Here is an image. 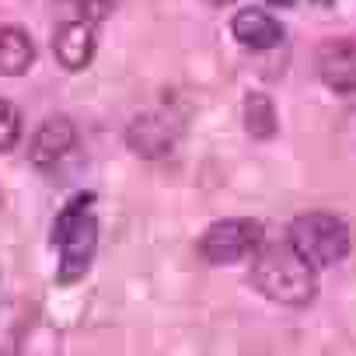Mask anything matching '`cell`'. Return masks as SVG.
<instances>
[{"mask_svg":"<svg viewBox=\"0 0 356 356\" xmlns=\"http://www.w3.org/2000/svg\"><path fill=\"white\" fill-rule=\"evenodd\" d=\"M53 53L63 70H84L95 56V29L91 22H63L53 35Z\"/></svg>","mask_w":356,"mask_h":356,"instance_id":"52a82bcc","label":"cell"},{"mask_svg":"<svg viewBox=\"0 0 356 356\" xmlns=\"http://www.w3.org/2000/svg\"><path fill=\"white\" fill-rule=\"evenodd\" d=\"M266 241L262 234V224L259 220H217L203 231L200 238V255L210 262V266H234V262H245L259 252V245Z\"/></svg>","mask_w":356,"mask_h":356,"instance_id":"277c9868","label":"cell"},{"mask_svg":"<svg viewBox=\"0 0 356 356\" xmlns=\"http://www.w3.org/2000/svg\"><path fill=\"white\" fill-rule=\"evenodd\" d=\"M74 143H77V126L67 115H53L35 129L32 147H29V161L35 168H53L74 150Z\"/></svg>","mask_w":356,"mask_h":356,"instance_id":"8992f818","label":"cell"},{"mask_svg":"<svg viewBox=\"0 0 356 356\" xmlns=\"http://www.w3.org/2000/svg\"><path fill=\"white\" fill-rule=\"evenodd\" d=\"M252 283L255 290L283 307H304L314 300V266L290 245V241H273L259 245L252 255Z\"/></svg>","mask_w":356,"mask_h":356,"instance_id":"6da1fadb","label":"cell"},{"mask_svg":"<svg viewBox=\"0 0 356 356\" xmlns=\"http://www.w3.org/2000/svg\"><path fill=\"white\" fill-rule=\"evenodd\" d=\"M22 136V112L15 102H4L0 98V154H8Z\"/></svg>","mask_w":356,"mask_h":356,"instance_id":"7c38bea8","label":"cell"},{"mask_svg":"<svg viewBox=\"0 0 356 356\" xmlns=\"http://www.w3.org/2000/svg\"><path fill=\"white\" fill-rule=\"evenodd\" d=\"M290 245L318 269H328L349 255V224L335 213H304L290 224Z\"/></svg>","mask_w":356,"mask_h":356,"instance_id":"3957f363","label":"cell"},{"mask_svg":"<svg viewBox=\"0 0 356 356\" xmlns=\"http://www.w3.org/2000/svg\"><path fill=\"white\" fill-rule=\"evenodd\" d=\"M178 133H182V126H178V119L164 115V112H140L129 126H126V147L136 154V157H164L175 150L178 143Z\"/></svg>","mask_w":356,"mask_h":356,"instance_id":"5b68a950","label":"cell"},{"mask_svg":"<svg viewBox=\"0 0 356 356\" xmlns=\"http://www.w3.org/2000/svg\"><path fill=\"white\" fill-rule=\"evenodd\" d=\"M269 4H273V8H293L297 0H269Z\"/></svg>","mask_w":356,"mask_h":356,"instance_id":"5bb4252c","label":"cell"},{"mask_svg":"<svg viewBox=\"0 0 356 356\" xmlns=\"http://www.w3.org/2000/svg\"><path fill=\"white\" fill-rule=\"evenodd\" d=\"M213 8H224V4H234V0H210Z\"/></svg>","mask_w":356,"mask_h":356,"instance_id":"9a60e30c","label":"cell"},{"mask_svg":"<svg viewBox=\"0 0 356 356\" xmlns=\"http://www.w3.org/2000/svg\"><path fill=\"white\" fill-rule=\"evenodd\" d=\"M84 4H88L91 18H102V15H105V0H84Z\"/></svg>","mask_w":356,"mask_h":356,"instance_id":"4fadbf2b","label":"cell"},{"mask_svg":"<svg viewBox=\"0 0 356 356\" xmlns=\"http://www.w3.org/2000/svg\"><path fill=\"white\" fill-rule=\"evenodd\" d=\"M241 119H245L248 136H255V140H269V136H276V129H280L276 105H273V98L262 95V91H252V95L245 98V105H241Z\"/></svg>","mask_w":356,"mask_h":356,"instance_id":"8fae6325","label":"cell"},{"mask_svg":"<svg viewBox=\"0 0 356 356\" xmlns=\"http://www.w3.org/2000/svg\"><path fill=\"white\" fill-rule=\"evenodd\" d=\"M35 63V46L25 29H0V74L22 77Z\"/></svg>","mask_w":356,"mask_h":356,"instance_id":"30bf717a","label":"cell"},{"mask_svg":"<svg viewBox=\"0 0 356 356\" xmlns=\"http://www.w3.org/2000/svg\"><path fill=\"white\" fill-rule=\"evenodd\" d=\"M91 203L95 196L84 193V196H74L60 213H56V224H53V245L60 248V273L56 280L67 286V283H77L91 259H95V248H98V220L91 213Z\"/></svg>","mask_w":356,"mask_h":356,"instance_id":"7a4b0ae2","label":"cell"},{"mask_svg":"<svg viewBox=\"0 0 356 356\" xmlns=\"http://www.w3.org/2000/svg\"><path fill=\"white\" fill-rule=\"evenodd\" d=\"M231 32L248 49H273V46L283 42V25L269 11H259V8L238 11L234 22H231Z\"/></svg>","mask_w":356,"mask_h":356,"instance_id":"9c48e42d","label":"cell"},{"mask_svg":"<svg viewBox=\"0 0 356 356\" xmlns=\"http://www.w3.org/2000/svg\"><path fill=\"white\" fill-rule=\"evenodd\" d=\"M318 74L339 95L356 91V42H328L318 56Z\"/></svg>","mask_w":356,"mask_h":356,"instance_id":"ba28073f","label":"cell"}]
</instances>
